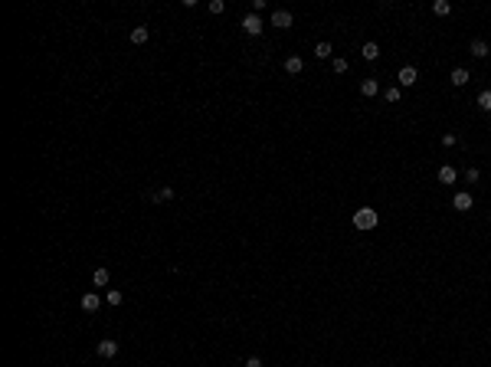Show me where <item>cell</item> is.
<instances>
[{"mask_svg":"<svg viewBox=\"0 0 491 367\" xmlns=\"http://www.w3.org/2000/svg\"><path fill=\"white\" fill-rule=\"evenodd\" d=\"M377 92H380V82H377V79H364V82H360V95H364V99H374Z\"/></svg>","mask_w":491,"mask_h":367,"instance_id":"ba28073f","label":"cell"},{"mask_svg":"<svg viewBox=\"0 0 491 367\" xmlns=\"http://www.w3.org/2000/svg\"><path fill=\"white\" fill-rule=\"evenodd\" d=\"M478 177H482V171H478V167H468V171H465V180H468V184H475Z\"/></svg>","mask_w":491,"mask_h":367,"instance_id":"7402d4cb","label":"cell"},{"mask_svg":"<svg viewBox=\"0 0 491 367\" xmlns=\"http://www.w3.org/2000/svg\"><path fill=\"white\" fill-rule=\"evenodd\" d=\"M455 141H459V138H455V134H452V131H445V134H442V144H445V148H452Z\"/></svg>","mask_w":491,"mask_h":367,"instance_id":"d4e9b609","label":"cell"},{"mask_svg":"<svg viewBox=\"0 0 491 367\" xmlns=\"http://www.w3.org/2000/svg\"><path fill=\"white\" fill-rule=\"evenodd\" d=\"M455 177H459V174H455V167H449V164L439 167V180H442V184H455Z\"/></svg>","mask_w":491,"mask_h":367,"instance_id":"2e32d148","label":"cell"},{"mask_svg":"<svg viewBox=\"0 0 491 367\" xmlns=\"http://www.w3.org/2000/svg\"><path fill=\"white\" fill-rule=\"evenodd\" d=\"M242 30L249 33V36H259V33L265 30V23L259 20V13H246V16H242Z\"/></svg>","mask_w":491,"mask_h":367,"instance_id":"7a4b0ae2","label":"cell"},{"mask_svg":"<svg viewBox=\"0 0 491 367\" xmlns=\"http://www.w3.org/2000/svg\"><path fill=\"white\" fill-rule=\"evenodd\" d=\"M360 56H364L367 63H374V59H380V46H377V43H364V49H360Z\"/></svg>","mask_w":491,"mask_h":367,"instance_id":"7c38bea8","label":"cell"},{"mask_svg":"<svg viewBox=\"0 0 491 367\" xmlns=\"http://www.w3.org/2000/svg\"><path fill=\"white\" fill-rule=\"evenodd\" d=\"M432 13L436 16H449L452 13V3H449V0H436V3H432Z\"/></svg>","mask_w":491,"mask_h":367,"instance_id":"e0dca14e","label":"cell"},{"mask_svg":"<svg viewBox=\"0 0 491 367\" xmlns=\"http://www.w3.org/2000/svg\"><path fill=\"white\" fill-rule=\"evenodd\" d=\"M82 312H98V295H95V292L82 295Z\"/></svg>","mask_w":491,"mask_h":367,"instance_id":"9a60e30c","label":"cell"},{"mask_svg":"<svg viewBox=\"0 0 491 367\" xmlns=\"http://www.w3.org/2000/svg\"><path fill=\"white\" fill-rule=\"evenodd\" d=\"M108 282H111V272H108L105 266H98V269L92 272V285H95V289H105Z\"/></svg>","mask_w":491,"mask_h":367,"instance_id":"52a82bcc","label":"cell"},{"mask_svg":"<svg viewBox=\"0 0 491 367\" xmlns=\"http://www.w3.org/2000/svg\"><path fill=\"white\" fill-rule=\"evenodd\" d=\"M223 10H226L223 0H210V13H223Z\"/></svg>","mask_w":491,"mask_h":367,"instance_id":"603a6c76","label":"cell"},{"mask_svg":"<svg viewBox=\"0 0 491 367\" xmlns=\"http://www.w3.org/2000/svg\"><path fill=\"white\" fill-rule=\"evenodd\" d=\"M399 95H403L399 86H387V102H399Z\"/></svg>","mask_w":491,"mask_h":367,"instance_id":"44dd1931","label":"cell"},{"mask_svg":"<svg viewBox=\"0 0 491 367\" xmlns=\"http://www.w3.org/2000/svg\"><path fill=\"white\" fill-rule=\"evenodd\" d=\"M331 53H334L331 43H318V46H314V56H318V59H331Z\"/></svg>","mask_w":491,"mask_h":367,"instance_id":"d6986e66","label":"cell"},{"mask_svg":"<svg viewBox=\"0 0 491 367\" xmlns=\"http://www.w3.org/2000/svg\"><path fill=\"white\" fill-rule=\"evenodd\" d=\"M301 69H304L301 56H289V59H285V72H289V76H298Z\"/></svg>","mask_w":491,"mask_h":367,"instance_id":"8fae6325","label":"cell"},{"mask_svg":"<svg viewBox=\"0 0 491 367\" xmlns=\"http://www.w3.org/2000/svg\"><path fill=\"white\" fill-rule=\"evenodd\" d=\"M472 203H475V200H472V194H465V190L452 197V207H455V210H472Z\"/></svg>","mask_w":491,"mask_h":367,"instance_id":"9c48e42d","label":"cell"},{"mask_svg":"<svg viewBox=\"0 0 491 367\" xmlns=\"http://www.w3.org/2000/svg\"><path fill=\"white\" fill-rule=\"evenodd\" d=\"M95 354H98V358H105V361L115 358V354H118V341H111V338L98 341V344H95Z\"/></svg>","mask_w":491,"mask_h":367,"instance_id":"3957f363","label":"cell"},{"mask_svg":"<svg viewBox=\"0 0 491 367\" xmlns=\"http://www.w3.org/2000/svg\"><path fill=\"white\" fill-rule=\"evenodd\" d=\"M105 302H108V305H121V302H125V295H121L118 289H111L108 295H105Z\"/></svg>","mask_w":491,"mask_h":367,"instance_id":"ffe728a7","label":"cell"},{"mask_svg":"<svg viewBox=\"0 0 491 367\" xmlns=\"http://www.w3.org/2000/svg\"><path fill=\"white\" fill-rule=\"evenodd\" d=\"M334 72H347V59H341V56H334Z\"/></svg>","mask_w":491,"mask_h":367,"instance_id":"cb8c5ba5","label":"cell"},{"mask_svg":"<svg viewBox=\"0 0 491 367\" xmlns=\"http://www.w3.org/2000/svg\"><path fill=\"white\" fill-rule=\"evenodd\" d=\"M246 367H262V361H259V358H249V361H246Z\"/></svg>","mask_w":491,"mask_h":367,"instance_id":"484cf974","label":"cell"},{"mask_svg":"<svg viewBox=\"0 0 491 367\" xmlns=\"http://www.w3.org/2000/svg\"><path fill=\"white\" fill-rule=\"evenodd\" d=\"M167 200H174V187H161L151 194V203H167Z\"/></svg>","mask_w":491,"mask_h":367,"instance_id":"4fadbf2b","label":"cell"},{"mask_svg":"<svg viewBox=\"0 0 491 367\" xmlns=\"http://www.w3.org/2000/svg\"><path fill=\"white\" fill-rule=\"evenodd\" d=\"M377 223H380V213L370 210V207H360V210L354 213V227L357 230H377Z\"/></svg>","mask_w":491,"mask_h":367,"instance_id":"6da1fadb","label":"cell"},{"mask_svg":"<svg viewBox=\"0 0 491 367\" xmlns=\"http://www.w3.org/2000/svg\"><path fill=\"white\" fill-rule=\"evenodd\" d=\"M472 56H475V59H485V56H488V43H485V39H472Z\"/></svg>","mask_w":491,"mask_h":367,"instance_id":"5bb4252c","label":"cell"},{"mask_svg":"<svg viewBox=\"0 0 491 367\" xmlns=\"http://www.w3.org/2000/svg\"><path fill=\"white\" fill-rule=\"evenodd\" d=\"M396 79H399V89H403V86H413L416 79H419V69H416V66H403Z\"/></svg>","mask_w":491,"mask_h":367,"instance_id":"5b68a950","label":"cell"},{"mask_svg":"<svg viewBox=\"0 0 491 367\" xmlns=\"http://www.w3.org/2000/svg\"><path fill=\"white\" fill-rule=\"evenodd\" d=\"M449 82H452L455 89H462V86H468V82H472V72H468V69H462V66H459V69H452V76H449Z\"/></svg>","mask_w":491,"mask_h":367,"instance_id":"8992f818","label":"cell"},{"mask_svg":"<svg viewBox=\"0 0 491 367\" xmlns=\"http://www.w3.org/2000/svg\"><path fill=\"white\" fill-rule=\"evenodd\" d=\"M148 39H151V26H134V30H131V43H134V46L148 43Z\"/></svg>","mask_w":491,"mask_h":367,"instance_id":"30bf717a","label":"cell"},{"mask_svg":"<svg viewBox=\"0 0 491 367\" xmlns=\"http://www.w3.org/2000/svg\"><path fill=\"white\" fill-rule=\"evenodd\" d=\"M478 109L488 112L491 115V89H485V92H478Z\"/></svg>","mask_w":491,"mask_h":367,"instance_id":"ac0fdd59","label":"cell"},{"mask_svg":"<svg viewBox=\"0 0 491 367\" xmlns=\"http://www.w3.org/2000/svg\"><path fill=\"white\" fill-rule=\"evenodd\" d=\"M292 23H295V16H292L289 10H272V26H279V30H289Z\"/></svg>","mask_w":491,"mask_h":367,"instance_id":"277c9868","label":"cell"}]
</instances>
